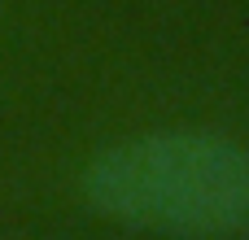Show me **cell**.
<instances>
[{
	"label": "cell",
	"instance_id": "1",
	"mask_svg": "<svg viewBox=\"0 0 249 240\" xmlns=\"http://www.w3.org/2000/svg\"><path fill=\"white\" fill-rule=\"evenodd\" d=\"M83 201L166 236H219L249 214V153L214 131H153L96 153Z\"/></svg>",
	"mask_w": 249,
	"mask_h": 240
}]
</instances>
